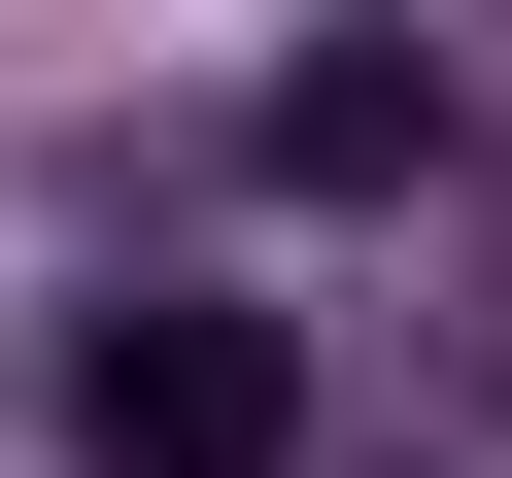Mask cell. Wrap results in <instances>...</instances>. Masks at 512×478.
<instances>
[{
  "label": "cell",
  "mask_w": 512,
  "mask_h": 478,
  "mask_svg": "<svg viewBox=\"0 0 512 478\" xmlns=\"http://www.w3.org/2000/svg\"><path fill=\"white\" fill-rule=\"evenodd\" d=\"M69 444L103 478H308V342L205 308V274H137V308H69Z\"/></svg>",
  "instance_id": "obj_1"
},
{
  "label": "cell",
  "mask_w": 512,
  "mask_h": 478,
  "mask_svg": "<svg viewBox=\"0 0 512 478\" xmlns=\"http://www.w3.org/2000/svg\"><path fill=\"white\" fill-rule=\"evenodd\" d=\"M410 171H444V69L410 35H308L274 69V205H410Z\"/></svg>",
  "instance_id": "obj_2"
}]
</instances>
